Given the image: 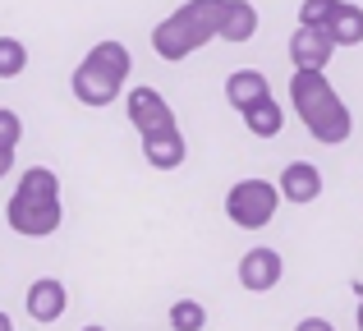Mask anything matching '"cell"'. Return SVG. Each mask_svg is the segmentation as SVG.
Masks as SVG:
<instances>
[{"mask_svg":"<svg viewBox=\"0 0 363 331\" xmlns=\"http://www.w3.org/2000/svg\"><path fill=\"white\" fill-rule=\"evenodd\" d=\"M290 101H294V111H299L303 129H308L322 147L350 143V134H354V116H350V106L340 101V92L331 88V79L322 69H294Z\"/></svg>","mask_w":363,"mask_h":331,"instance_id":"6da1fadb","label":"cell"},{"mask_svg":"<svg viewBox=\"0 0 363 331\" xmlns=\"http://www.w3.org/2000/svg\"><path fill=\"white\" fill-rule=\"evenodd\" d=\"M5 225L23 240H42V235L60 230V179H55V170L46 166L23 170V179L14 184L5 203Z\"/></svg>","mask_w":363,"mask_h":331,"instance_id":"7a4b0ae2","label":"cell"},{"mask_svg":"<svg viewBox=\"0 0 363 331\" xmlns=\"http://www.w3.org/2000/svg\"><path fill=\"white\" fill-rule=\"evenodd\" d=\"M221 18H225V0H189V5H179L170 18H161L152 28V51L170 64L189 60L212 37H221Z\"/></svg>","mask_w":363,"mask_h":331,"instance_id":"3957f363","label":"cell"},{"mask_svg":"<svg viewBox=\"0 0 363 331\" xmlns=\"http://www.w3.org/2000/svg\"><path fill=\"white\" fill-rule=\"evenodd\" d=\"M276 207H281V189H276L272 179H240V184H230V193H225V216H230L240 230H262L276 216Z\"/></svg>","mask_w":363,"mask_h":331,"instance_id":"277c9868","label":"cell"},{"mask_svg":"<svg viewBox=\"0 0 363 331\" xmlns=\"http://www.w3.org/2000/svg\"><path fill=\"white\" fill-rule=\"evenodd\" d=\"M124 79L106 69V64H97L92 55H83V64L74 69V97L83 101V106H111V101L120 97Z\"/></svg>","mask_w":363,"mask_h":331,"instance_id":"5b68a950","label":"cell"},{"mask_svg":"<svg viewBox=\"0 0 363 331\" xmlns=\"http://www.w3.org/2000/svg\"><path fill=\"white\" fill-rule=\"evenodd\" d=\"M124 111H129V125L138 129V134L175 129V111H170V101L161 97L157 88H133V92H129V101H124Z\"/></svg>","mask_w":363,"mask_h":331,"instance_id":"8992f818","label":"cell"},{"mask_svg":"<svg viewBox=\"0 0 363 331\" xmlns=\"http://www.w3.org/2000/svg\"><path fill=\"white\" fill-rule=\"evenodd\" d=\"M285 276V262L276 249H248L240 258V286L248 295H267V290H276Z\"/></svg>","mask_w":363,"mask_h":331,"instance_id":"52a82bcc","label":"cell"},{"mask_svg":"<svg viewBox=\"0 0 363 331\" xmlns=\"http://www.w3.org/2000/svg\"><path fill=\"white\" fill-rule=\"evenodd\" d=\"M331 51H336V42H331L327 28H308V23L294 28V37H290V60H294V69H327V64H331Z\"/></svg>","mask_w":363,"mask_h":331,"instance_id":"ba28073f","label":"cell"},{"mask_svg":"<svg viewBox=\"0 0 363 331\" xmlns=\"http://www.w3.org/2000/svg\"><path fill=\"white\" fill-rule=\"evenodd\" d=\"M276 189H281V198L294 203V207L318 203V198H322V170L313 162H290L281 170V179H276Z\"/></svg>","mask_w":363,"mask_h":331,"instance_id":"9c48e42d","label":"cell"},{"mask_svg":"<svg viewBox=\"0 0 363 331\" xmlns=\"http://www.w3.org/2000/svg\"><path fill=\"white\" fill-rule=\"evenodd\" d=\"M65 308H69V295H65V281L42 276L28 286V318L33 322H60Z\"/></svg>","mask_w":363,"mask_h":331,"instance_id":"30bf717a","label":"cell"},{"mask_svg":"<svg viewBox=\"0 0 363 331\" xmlns=\"http://www.w3.org/2000/svg\"><path fill=\"white\" fill-rule=\"evenodd\" d=\"M143 157H147L152 170H175V166H184L189 143H184V134H179V125L175 129H157V134H143Z\"/></svg>","mask_w":363,"mask_h":331,"instance_id":"8fae6325","label":"cell"},{"mask_svg":"<svg viewBox=\"0 0 363 331\" xmlns=\"http://www.w3.org/2000/svg\"><path fill=\"white\" fill-rule=\"evenodd\" d=\"M272 97V88H267V74L257 69H235L230 79H225V101H230L235 111H248L253 101Z\"/></svg>","mask_w":363,"mask_h":331,"instance_id":"7c38bea8","label":"cell"},{"mask_svg":"<svg viewBox=\"0 0 363 331\" xmlns=\"http://www.w3.org/2000/svg\"><path fill=\"white\" fill-rule=\"evenodd\" d=\"M244 116V129L253 138H276L285 129V111L276 106V97H262V101H253L248 111H240Z\"/></svg>","mask_w":363,"mask_h":331,"instance_id":"4fadbf2b","label":"cell"},{"mask_svg":"<svg viewBox=\"0 0 363 331\" xmlns=\"http://www.w3.org/2000/svg\"><path fill=\"white\" fill-rule=\"evenodd\" d=\"M327 33H331L336 46H359L363 42V9L350 5V0H340L336 14H331V23H327Z\"/></svg>","mask_w":363,"mask_h":331,"instance_id":"5bb4252c","label":"cell"},{"mask_svg":"<svg viewBox=\"0 0 363 331\" xmlns=\"http://www.w3.org/2000/svg\"><path fill=\"white\" fill-rule=\"evenodd\" d=\"M257 33V9L248 0H225V18H221V37L225 42H248Z\"/></svg>","mask_w":363,"mask_h":331,"instance_id":"9a60e30c","label":"cell"},{"mask_svg":"<svg viewBox=\"0 0 363 331\" xmlns=\"http://www.w3.org/2000/svg\"><path fill=\"white\" fill-rule=\"evenodd\" d=\"M88 55L97 64H106L116 79H129V74H133V55H129V46H124V42H97Z\"/></svg>","mask_w":363,"mask_h":331,"instance_id":"2e32d148","label":"cell"},{"mask_svg":"<svg viewBox=\"0 0 363 331\" xmlns=\"http://www.w3.org/2000/svg\"><path fill=\"white\" fill-rule=\"evenodd\" d=\"M207 327V308L198 299H175L170 304V331H203Z\"/></svg>","mask_w":363,"mask_h":331,"instance_id":"e0dca14e","label":"cell"},{"mask_svg":"<svg viewBox=\"0 0 363 331\" xmlns=\"http://www.w3.org/2000/svg\"><path fill=\"white\" fill-rule=\"evenodd\" d=\"M28 69V46L18 37H0V79H18Z\"/></svg>","mask_w":363,"mask_h":331,"instance_id":"ac0fdd59","label":"cell"},{"mask_svg":"<svg viewBox=\"0 0 363 331\" xmlns=\"http://www.w3.org/2000/svg\"><path fill=\"white\" fill-rule=\"evenodd\" d=\"M336 5H340V0H303V5H299V23H308V28H327V23H331V14H336Z\"/></svg>","mask_w":363,"mask_h":331,"instance_id":"d6986e66","label":"cell"},{"mask_svg":"<svg viewBox=\"0 0 363 331\" xmlns=\"http://www.w3.org/2000/svg\"><path fill=\"white\" fill-rule=\"evenodd\" d=\"M18 138H23V120L9 106H0V147H18Z\"/></svg>","mask_w":363,"mask_h":331,"instance_id":"ffe728a7","label":"cell"},{"mask_svg":"<svg viewBox=\"0 0 363 331\" xmlns=\"http://www.w3.org/2000/svg\"><path fill=\"white\" fill-rule=\"evenodd\" d=\"M294 331H336V327H331L327 318H303V322L294 327Z\"/></svg>","mask_w":363,"mask_h":331,"instance_id":"44dd1931","label":"cell"},{"mask_svg":"<svg viewBox=\"0 0 363 331\" xmlns=\"http://www.w3.org/2000/svg\"><path fill=\"white\" fill-rule=\"evenodd\" d=\"M14 170V147H0V179Z\"/></svg>","mask_w":363,"mask_h":331,"instance_id":"7402d4cb","label":"cell"},{"mask_svg":"<svg viewBox=\"0 0 363 331\" xmlns=\"http://www.w3.org/2000/svg\"><path fill=\"white\" fill-rule=\"evenodd\" d=\"M0 331H14V322H9V313H0Z\"/></svg>","mask_w":363,"mask_h":331,"instance_id":"603a6c76","label":"cell"},{"mask_svg":"<svg viewBox=\"0 0 363 331\" xmlns=\"http://www.w3.org/2000/svg\"><path fill=\"white\" fill-rule=\"evenodd\" d=\"M359 331H363V299H359Z\"/></svg>","mask_w":363,"mask_h":331,"instance_id":"cb8c5ba5","label":"cell"},{"mask_svg":"<svg viewBox=\"0 0 363 331\" xmlns=\"http://www.w3.org/2000/svg\"><path fill=\"white\" fill-rule=\"evenodd\" d=\"M83 331H106V327H83Z\"/></svg>","mask_w":363,"mask_h":331,"instance_id":"d4e9b609","label":"cell"}]
</instances>
